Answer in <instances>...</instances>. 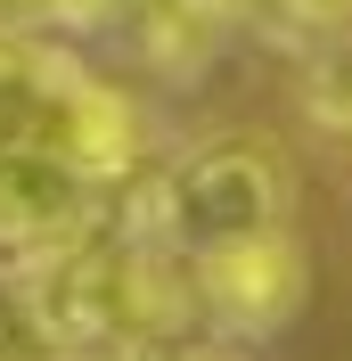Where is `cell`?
Returning a JSON list of instances; mask_svg holds the SVG:
<instances>
[{"instance_id": "obj_5", "label": "cell", "mask_w": 352, "mask_h": 361, "mask_svg": "<svg viewBox=\"0 0 352 361\" xmlns=\"http://www.w3.org/2000/svg\"><path fill=\"white\" fill-rule=\"evenodd\" d=\"M49 25H74V33H90V25H107V17H123L132 0H33Z\"/></svg>"}, {"instance_id": "obj_7", "label": "cell", "mask_w": 352, "mask_h": 361, "mask_svg": "<svg viewBox=\"0 0 352 361\" xmlns=\"http://www.w3.org/2000/svg\"><path fill=\"white\" fill-rule=\"evenodd\" d=\"M279 8H287L295 25H344V17H352V0H279Z\"/></svg>"}, {"instance_id": "obj_6", "label": "cell", "mask_w": 352, "mask_h": 361, "mask_svg": "<svg viewBox=\"0 0 352 361\" xmlns=\"http://www.w3.org/2000/svg\"><path fill=\"white\" fill-rule=\"evenodd\" d=\"M172 8H180V17H197L205 33H221V25H238L246 8H254V0H172Z\"/></svg>"}, {"instance_id": "obj_3", "label": "cell", "mask_w": 352, "mask_h": 361, "mask_svg": "<svg viewBox=\"0 0 352 361\" xmlns=\"http://www.w3.org/2000/svg\"><path fill=\"white\" fill-rule=\"evenodd\" d=\"M42 148H58V157L74 164L82 180H123L139 164V115H132V99L115 82H99V74H82V66H66V58H49L42 49Z\"/></svg>"}, {"instance_id": "obj_2", "label": "cell", "mask_w": 352, "mask_h": 361, "mask_svg": "<svg viewBox=\"0 0 352 361\" xmlns=\"http://www.w3.org/2000/svg\"><path fill=\"white\" fill-rule=\"evenodd\" d=\"M189 288H197V304L230 329V337H270V329L295 320V304H303V288H311V263H303V247H295L287 222H279V230H263V238L189 255Z\"/></svg>"}, {"instance_id": "obj_4", "label": "cell", "mask_w": 352, "mask_h": 361, "mask_svg": "<svg viewBox=\"0 0 352 361\" xmlns=\"http://www.w3.org/2000/svg\"><path fill=\"white\" fill-rule=\"evenodd\" d=\"M90 214H99V180H82L58 148H42V140L0 148V255L74 247Z\"/></svg>"}, {"instance_id": "obj_1", "label": "cell", "mask_w": 352, "mask_h": 361, "mask_svg": "<svg viewBox=\"0 0 352 361\" xmlns=\"http://www.w3.org/2000/svg\"><path fill=\"white\" fill-rule=\"evenodd\" d=\"M156 214L180 255H213L287 222V173L270 157V140H205L164 173Z\"/></svg>"}]
</instances>
